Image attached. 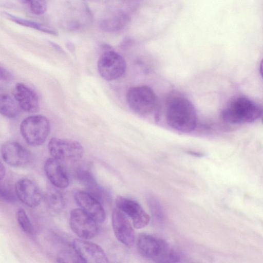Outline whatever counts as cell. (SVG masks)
<instances>
[{"mask_svg": "<svg viewBox=\"0 0 263 263\" xmlns=\"http://www.w3.org/2000/svg\"><path fill=\"white\" fill-rule=\"evenodd\" d=\"M166 117L168 124L182 133H190L197 125V115L195 108L187 99L176 96L168 102Z\"/></svg>", "mask_w": 263, "mask_h": 263, "instance_id": "obj_1", "label": "cell"}, {"mask_svg": "<svg viewBox=\"0 0 263 263\" xmlns=\"http://www.w3.org/2000/svg\"><path fill=\"white\" fill-rule=\"evenodd\" d=\"M137 249L143 257L156 263H177L179 256L164 240L146 233L138 238Z\"/></svg>", "mask_w": 263, "mask_h": 263, "instance_id": "obj_2", "label": "cell"}, {"mask_svg": "<svg viewBox=\"0 0 263 263\" xmlns=\"http://www.w3.org/2000/svg\"><path fill=\"white\" fill-rule=\"evenodd\" d=\"M261 108L249 99L238 96L232 99L222 110V119L229 123L238 124L255 121L261 115Z\"/></svg>", "mask_w": 263, "mask_h": 263, "instance_id": "obj_3", "label": "cell"}, {"mask_svg": "<svg viewBox=\"0 0 263 263\" xmlns=\"http://www.w3.org/2000/svg\"><path fill=\"white\" fill-rule=\"evenodd\" d=\"M21 134L26 143L32 146L43 144L50 130L48 119L42 115H34L24 119L20 124Z\"/></svg>", "mask_w": 263, "mask_h": 263, "instance_id": "obj_4", "label": "cell"}, {"mask_svg": "<svg viewBox=\"0 0 263 263\" xmlns=\"http://www.w3.org/2000/svg\"><path fill=\"white\" fill-rule=\"evenodd\" d=\"M126 101L129 107L140 115H147L155 108L157 98L153 89L147 86L133 87L126 93Z\"/></svg>", "mask_w": 263, "mask_h": 263, "instance_id": "obj_5", "label": "cell"}, {"mask_svg": "<svg viewBox=\"0 0 263 263\" xmlns=\"http://www.w3.org/2000/svg\"><path fill=\"white\" fill-rule=\"evenodd\" d=\"M51 157L59 161H76L84 154V148L78 141L54 137L48 144Z\"/></svg>", "mask_w": 263, "mask_h": 263, "instance_id": "obj_6", "label": "cell"}, {"mask_svg": "<svg viewBox=\"0 0 263 263\" xmlns=\"http://www.w3.org/2000/svg\"><path fill=\"white\" fill-rule=\"evenodd\" d=\"M100 75L107 81L117 80L124 74L126 65L124 58L118 52L108 50L100 55L97 63Z\"/></svg>", "mask_w": 263, "mask_h": 263, "instance_id": "obj_7", "label": "cell"}, {"mask_svg": "<svg viewBox=\"0 0 263 263\" xmlns=\"http://www.w3.org/2000/svg\"><path fill=\"white\" fill-rule=\"evenodd\" d=\"M69 224L72 231L83 239H91L98 232V222L80 208L71 210Z\"/></svg>", "mask_w": 263, "mask_h": 263, "instance_id": "obj_8", "label": "cell"}, {"mask_svg": "<svg viewBox=\"0 0 263 263\" xmlns=\"http://www.w3.org/2000/svg\"><path fill=\"white\" fill-rule=\"evenodd\" d=\"M1 154L3 160L13 167H22L31 161V153L17 141H9L3 144Z\"/></svg>", "mask_w": 263, "mask_h": 263, "instance_id": "obj_9", "label": "cell"}, {"mask_svg": "<svg viewBox=\"0 0 263 263\" xmlns=\"http://www.w3.org/2000/svg\"><path fill=\"white\" fill-rule=\"evenodd\" d=\"M117 208L129 217L136 229H142L149 221V216L141 205L137 201L121 196L116 199Z\"/></svg>", "mask_w": 263, "mask_h": 263, "instance_id": "obj_10", "label": "cell"}, {"mask_svg": "<svg viewBox=\"0 0 263 263\" xmlns=\"http://www.w3.org/2000/svg\"><path fill=\"white\" fill-rule=\"evenodd\" d=\"M72 247L84 263H109L104 250L95 243L77 238L73 240Z\"/></svg>", "mask_w": 263, "mask_h": 263, "instance_id": "obj_11", "label": "cell"}, {"mask_svg": "<svg viewBox=\"0 0 263 263\" xmlns=\"http://www.w3.org/2000/svg\"><path fill=\"white\" fill-rule=\"evenodd\" d=\"M112 226L117 239L122 243L131 247L135 240L134 229L127 216L118 208L114 210L111 218Z\"/></svg>", "mask_w": 263, "mask_h": 263, "instance_id": "obj_12", "label": "cell"}, {"mask_svg": "<svg viewBox=\"0 0 263 263\" xmlns=\"http://www.w3.org/2000/svg\"><path fill=\"white\" fill-rule=\"evenodd\" d=\"M14 187L18 199L29 207L37 206L43 198L40 188L31 179H21Z\"/></svg>", "mask_w": 263, "mask_h": 263, "instance_id": "obj_13", "label": "cell"}, {"mask_svg": "<svg viewBox=\"0 0 263 263\" xmlns=\"http://www.w3.org/2000/svg\"><path fill=\"white\" fill-rule=\"evenodd\" d=\"M75 200L82 209L98 223L103 222L106 217L102 203L87 191H78L74 194Z\"/></svg>", "mask_w": 263, "mask_h": 263, "instance_id": "obj_14", "label": "cell"}, {"mask_svg": "<svg viewBox=\"0 0 263 263\" xmlns=\"http://www.w3.org/2000/svg\"><path fill=\"white\" fill-rule=\"evenodd\" d=\"M13 94L20 108L23 110L31 113L39 111V98L35 92L27 86L17 83L14 88Z\"/></svg>", "mask_w": 263, "mask_h": 263, "instance_id": "obj_15", "label": "cell"}, {"mask_svg": "<svg viewBox=\"0 0 263 263\" xmlns=\"http://www.w3.org/2000/svg\"><path fill=\"white\" fill-rule=\"evenodd\" d=\"M44 167L46 176L53 186L59 189L68 186L69 178L60 161L49 158L45 162Z\"/></svg>", "mask_w": 263, "mask_h": 263, "instance_id": "obj_16", "label": "cell"}, {"mask_svg": "<svg viewBox=\"0 0 263 263\" xmlns=\"http://www.w3.org/2000/svg\"><path fill=\"white\" fill-rule=\"evenodd\" d=\"M127 17L122 12H115L102 19L100 28L106 31H115L121 29L126 23Z\"/></svg>", "mask_w": 263, "mask_h": 263, "instance_id": "obj_17", "label": "cell"}, {"mask_svg": "<svg viewBox=\"0 0 263 263\" xmlns=\"http://www.w3.org/2000/svg\"><path fill=\"white\" fill-rule=\"evenodd\" d=\"M20 107L14 99L8 93H2L0 96V111L7 118L16 117L20 112Z\"/></svg>", "mask_w": 263, "mask_h": 263, "instance_id": "obj_18", "label": "cell"}, {"mask_svg": "<svg viewBox=\"0 0 263 263\" xmlns=\"http://www.w3.org/2000/svg\"><path fill=\"white\" fill-rule=\"evenodd\" d=\"M5 16L12 21L23 26L34 28L49 34L57 35V32L52 27L41 23L19 17L8 13H5Z\"/></svg>", "mask_w": 263, "mask_h": 263, "instance_id": "obj_19", "label": "cell"}, {"mask_svg": "<svg viewBox=\"0 0 263 263\" xmlns=\"http://www.w3.org/2000/svg\"><path fill=\"white\" fill-rule=\"evenodd\" d=\"M45 200L48 206L54 211L61 210L65 203L63 194L55 186L48 190Z\"/></svg>", "mask_w": 263, "mask_h": 263, "instance_id": "obj_20", "label": "cell"}, {"mask_svg": "<svg viewBox=\"0 0 263 263\" xmlns=\"http://www.w3.org/2000/svg\"><path fill=\"white\" fill-rule=\"evenodd\" d=\"M76 177L78 181L86 187L88 191H92L98 186L93 174L85 168H79L76 172Z\"/></svg>", "mask_w": 263, "mask_h": 263, "instance_id": "obj_21", "label": "cell"}, {"mask_svg": "<svg viewBox=\"0 0 263 263\" xmlns=\"http://www.w3.org/2000/svg\"><path fill=\"white\" fill-rule=\"evenodd\" d=\"M57 263H84L76 251L72 248H66L58 253Z\"/></svg>", "mask_w": 263, "mask_h": 263, "instance_id": "obj_22", "label": "cell"}, {"mask_svg": "<svg viewBox=\"0 0 263 263\" xmlns=\"http://www.w3.org/2000/svg\"><path fill=\"white\" fill-rule=\"evenodd\" d=\"M147 200L152 216L157 221L162 222L164 219V213L159 200L151 195L148 196Z\"/></svg>", "mask_w": 263, "mask_h": 263, "instance_id": "obj_23", "label": "cell"}, {"mask_svg": "<svg viewBox=\"0 0 263 263\" xmlns=\"http://www.w3.org/2000/svg\"><path fill=\"white\" fill-rule=\"evenodd\" d=\"M16 219L22 231L28 235L32 233L33 229L32 224L26 211L23 209H19L16 212Z\"/></svg>", "mask_w": 263, "mask_h": 263, "instance_id": "obj_24", "label": "cell"}, {"mask_svg": "<svg viewBox=\"0 0 263 263\" xmlns=\"http://www.w3.org/2000/svg\"><path fill=\"white\" fill-rule=\"evenodd\" d=\"M0 195L1 199L7 202L13 203L15 202L17 198L15 187L6 183H1Z\"/></svg>", "mask_w": 263, "mask_h": 263, "instance_id": "obj_25", "label": "cell"}, {"mask_svg": "<svg viewBox=\"0 0 263 263\" xmlns=\"http://www.w3.org/2000/svg\"><path fill=\"white\" fill-rule=\"evenodd\" d=\"M23 2L28 4L31 11L36 15L42 14L47 10V3L44 1H24Z\"/></svg>", "mask_w": 263, "mask_h": 263, "instance_id": "obj_26", "label": "cell"}, {"mask_svg": "<svg viewBox=\"0 0 263 263\" xmlns=\"http://www.w3.org/2000/svg\"><path fill=\"white\" fill-rule=\"evenodd\" d=\"M0 78L4 81H10L13 79L12 74L7 69L1 67Z\"/></svg>", "mask_w": 263, "mask_h": 263, "instance_id": "obj_27", "label": "cell"}, {"mask_svg": "<svg viewBox=\"0 0 263 263\" xmlns=\"http://www.w3.org/2000/svg\"><path fill=\"white\" fill-rule=\"evenodd\" d=\"M6 174V168L4 165L1 162L0 165V179L2 181Z\"/></svg>", "mask_w": 263, "mask_h": 263, "instance_id": "obj_28", "label": "cell"}, {"mask_svg": "<svg viewBox=\"0 0 263 263\" xmlns=\"http://www.w3.org/2000/svg\"><path fill=\"white\" fill-rule=\"evenodd\" d=\"M188 153L190 154H191L192 155H193L194 156L201 157V156H203L202 154L198 153V152H192V151H189V152H188Z\"/></svg>", "mask_w": 263, "mask_h": 263, "instance_id": "obj_29", "label": "cell"}, {"mask_svg": "<svg viewBox=\"0 0 263 263\" xmlns=\"http://www.w3.org/2000/svg\"><path fill=\"white\" fill-rule=\"evenodd\" d=\"M259 70L260 74L263 78V59L261 61L260 63Z\"/></svg>", "mask_w": 263, "mask_h": 263, "instance_id": "obj_30", "label": "cell"}, {"mask_svg": "<svg viewBox=\"0 0 263 263\" xmlns=\"http://www.w3.org/2000/svg\"><path fill=\"white\" fill-rule=\"evenodd\" d=\"M51 44L52 45V46L53 47H54L57 50H59V51H62V49L60 48V47L59 46H58V45H57L56 44L53 43V42H51Z\"/></svg>", "mask_w": 263, "mask_h": 263, "instance_id": "obj_31", "label": "cell"}, {"mask_svg": "<svg viewBox=\"0 0 263 263\" xmlns=\"http://www.w3.org/2000/svg\"><path fill=\"white\" fill-rule=\"evenodd\" d=\"M262 121H263V120H262Z\"/></svg>", "mask_w": 263, "mask_h": 263, "instance_id": "obj_32", "label": "cell"}]
</instances>
